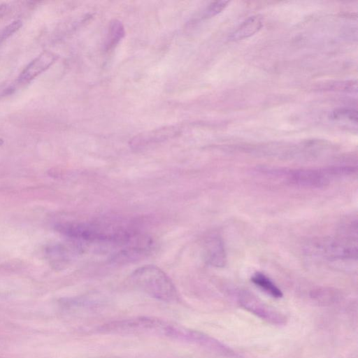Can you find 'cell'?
I'll use <instances>...</instances> for the list:
<instances>
[{
	"mask_svg": "<svg viewBox=\"0 0 358 358\" xmlns=\"http://www.w3.org/2000/svg\"><path fill=\"white\" fill-rule=\"evenodd\" d=\"M356 171L357 169L351 166H331L320 169L289 170L282 174L293 185L319 188L327 186L334 178L350 176Z\"/></svg>",
	"mask_w": 358,
	"mask_h": 358,
	"instance_id": "cell-2",
	"label": "cell"
},
{
	"mask_svg": "<svg viewBox=\"0 0 358 358\" xmlns=\"http://www.w3.org/2000/svg\"><path fill=\"white\" fill-rule=\"evenodd\" d=\"M124 36V29L122 22L117 20H113L110 22L108 34L107 38V49L116 45Z\"/></svg>",
	"mask_w": 358,
	"mask_h": 358,
	"instance_id": "cell-11",
	"label": "cell"
},
{
	"mask_svg": "<svg viewBox=\"0 0 358 358\" xmlns=\"http://www.w3.org/2000/svg\"><path fill=\"white\" fill-rule=\"evenodd\" d=\"M203 256L206 262L215 267H224L227 264V253L222 238L217 235L208 237L203 244Z\"/></svg>",
	"mask_w": 358,
	"mask_h": 358,
	"instance_id": "cell-8",
	"label": "cell"
},
{
	"mask_svg": "<svg viewBox=\"0 0 358 358\" xmlns=\"http://www.w3.org/2000/svg\"><path fill=\"white\" fill-rule=\"evenodd\" d=\"M131 282L149 296L166 302L178 299L176 288L169 276L159 268L146 265L136 269L131 275Z\"/></svg>",
	"mask_w": 358,
	"mask_h": 358,
	"instance_id": "cell-1",
	"label": "cell"
},
{
	"mask_svg": "<svg viewBox=\"0 0 358 358\" xmlns=\"http://www.w3.org/2000/svg\"><path fill=\"white\" fill-rule=\"evenodd\" d=\"M251 281L271 296L279 299L282 296L280 289L266 275L256 272L251 277Z\"/></svg>",
	"mask_w": 358,
	"mask_h": 358,
	"instance_id": "cell-10",
	"label": "cell"
},
{
	"mask_svg": "<svg viewBox=\"0 0 358 358\" xmlns=\"http://www.w3.org/2000/svg\"><path fill=\"white\" fill-rule=\"evenodd\" d=\"M311 250L331 259H357V239L342 236L323 238L313 243Z\"/></svg>",
	"mask_w": 358,
	"mask_h": 358,
	"instance_id": "cell-4",
	"label": "cell"
},
{
	"mask_svg": "<svg viewBox=\"0 0 358 358\" xmlns=\"http://www.w3.org/2000/svg\"><path fill=\"white\" fill-rule=\"evenodd\" d=\"M9 9V6L7 3L0 4V19L4 16Z\"/></svg>",
	"mask_w": 358,
	"mask_h": 358,
	"instance_id": "cell-16",
	"label": "cell"
},
{
	"mask_svg": "<svg viewBox=\"0 0 358 358\" xmlns=\"http://www.w3.org/2000/svg\"><path fill=\"white\" fill-rule=\"evenodd\" d=\"M263 25L262 17L255 15L245 20L229 36V40L236 41L247 38L259 31Z\"/></svg>",
	"mask_w": 358,
	"mask_h": 358,
	"instance_id": "cell-9",
	"label": "cell"
},
{
	"mask_svg": "<svg viewBox=\"0 0 358 358\" xmlns=\"http://www.w3.org/2000/svg\"><path fill=\"white\" fill-rule=\"evenodd\" d=\"M229 3L228 1L211 2L205 10V16L211 17L221 13L227 6Z\"/></svg>",
	"mask_w": 358,
	"mask_h": 358,
	"instance_id": "cell-14",
	"label": "cell"
},
{
	"mask_svg": "<svg viewBox=\"0 0 358 358\" xmlns=\"http://www.w3.org/2000/svg\"><path fill=\"white\" fill-rule=\"evenodd\" d=\"M330 117L334 120H349L357 124V112L352 108H338L331 113Z\"/></svg>",
	"mask_w": 358,
	"mask_h": 358,
	"instance_id": "cell-12",
	"label": "cell"
},
{
	"mask_svg": "<svg viewBox=\"0 0 358 358\" xmlns=\"http://www.w3.org/2000/svg\"><path fill=\"white\" fill-rule=\"evenodd\" d=\"M337 294L335 291L330 289H318L313 292V297L322 302L331 301L336 297Z\"/></svg>",
	"mask_w": 358,
	"mask_h": 358,
	"instance_id": "cell-15",
	"label": "cell"
},
{
	"mask_svg": "<svg viewBox=\"0 0 358 358\" xmlns=\"http://www.w3.org/2000/svg\"><path fill=\"white\" fill-rule=\"evenodd\" d=\"M3 144V140L0 138V146H1Z\"/></svg>",
	"mask_w": 358,
	"mask_h": 358,
	"instance_id": "cell-17",
	"label": "cell"
},
{
	"mask_svg": "<svg viewBox=\"0 0 358 358\" xmlns=\"http://www.w3.org/2000/svg\"><path fill=\"white\" fill-rule=\"evenodd\" d=\"M53 52L45 50L35 57L20 73L17 81L27 83L49 69L57 59Z\"/></svg>",
	"mask_w": 358,
	"mask_h": 358,
	"instance_id": "cell-7",
	"label": "cell"
},
{
	"mask_svg": "<svg viewBox=\"0 0 358 358\" xmlns=\"http://www.w3.org/2000/svg\"><path fill=\"white\" fill-rule=\"evenodd\" d=\"M22 26L20 20H16L0 30V43L17 31Z\"/></svg>",
	"mask_w": 358,
	"mask_h": 358,
	"instance_id": "cell-13",
	"label": "cell"
},
{
	"mask_svg": "<svg viewBox=\"0 0 358 358\" xmlns=\"http://www.w3.org/2000/svg\"><path fill=\"white\" fill-rule=\"evenodd\" d=\"M166 325L157 319L141 317L110 323L104 326L102 329L115 333H138L150 331H163L164 334H168L169 331L173 333L175 329Z\"/></svg>",
	"mask_w": 358,
	"mask_h": 358,
	"instance_id": "cell-6",
	"label": "cell"
},
{
	"mask_svg": "<svg viewBox=\"0 0 358 358\" xmlns=\"http://www.w3.org/2000/svg\"><path fill=\"white\" fill-rule=\"evenodd\" d=\"M58 231L71 238L86 242L128 243L130 234L122 229H106L86 223L67 222L56 226Z\"/></svg>",
	"mask_w": 358,
	"mask_h": 358,
	"instance_id": "cell-3",
	"label": "cell"
},
{
	"mask_svg": "<svg viewBox=\"0 0 358 358\" xmlns=\"http://www.w3.org/2000/svg\"><path fill=\"white\" fill-rule=\"evenodd\" d=\"M238 302L244 309L271 324L280 326L286 323V317L282 313L266 304L249 292H240Z\"/></svg>",
	"mask_w": 358,
	"mask_h": 358,
	"instance_id": "cell-5",
	"label": "cell"
}]
</instances>
